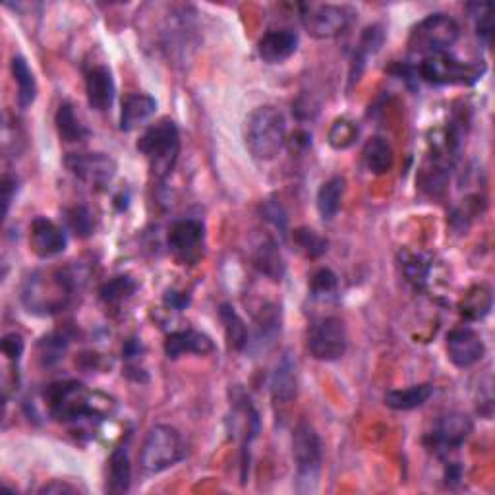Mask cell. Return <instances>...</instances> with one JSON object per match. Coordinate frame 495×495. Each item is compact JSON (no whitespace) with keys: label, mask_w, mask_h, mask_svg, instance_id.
Segmentation results:
<instances>
[{"label":"cell","mask_w":495,"mask_h":495,"mask_svg":"<svg viewBox=\"0 0 495 495\" xmlns=\"http://www.w3.org/2000/svg\"><path fill=\"white\" fill-rule=\"evenodd\" d=\"M10 70L14 76V84L18 87V105L20 109H29L37 99V82L31 68L24 56H14L10 62Z\"/></svg>","instance_id":"25"},{"label":"cell","mask_w":495,"mask_h":495,"mask_svg":"<svg viewBox=\"0 0 495 495\" xmlns=\"http://www.w3.org/2000/svg\"><path fill=\"white\" fill-rule=\"evenodd\" d=\"M472 428H474V425H472L468 414H463V412L445 414V417H441L440 422L433 425V430L428 435L425 443H428V447L437 457H445L468 440Z\"/></svg>","instance_id":"12"},{"label":"cell","mask_w":495,"mask_h":495,"mask_svg":"<svg viewBox=\"0 0 495 495\" xmlns=\"http://www.w3.org/2000/svg\"><path fill=\"white\" fill-rule=\"evenodd\" d=\"M384 41H385V31L382 26H370L364 29V33L360 36V41H359V47H356L354 59H352V74H351L352 82L354 79H359L362 68L367 61V56H372L379 49H382Z\"/></svg>","instance_id":"29"},{"label":"cell","mask_w":495,"mask_h":495,"mask_svg":"<svg viewBox=\"0 0 495 495\" xmlns=\"http://www.w3.org/2000/svg\"><path fill=\"white\" fill-rule=\"evenodd\" d=\"M66 225L78 238H89L95 233V219L86 205H74L66 210Z\"/></svg>","instance_id":"38"},{"label":"cell","mask_w":495,"mask_h":495,"mask_svg":"<svg viewBox=\"0 0 495 495\" xmlns=\"http://www.w3.org/2000/svg\"><path fill=\"white\" fill-rule=\"evenodd\" d=\"M349 347L347 327L342 319L327 316L318 319L308 333V351L319 362H335L342 359Z\"/></svg>","instance_id":"9"},{"label":"cell","mask_w":495,"mask_h":495,"mask_svg":"<svg viewBox=\"0 0 495 495\" xmlns=\"http://www.w3.org/2000/svg\"><path fill=\"white\" fill-rule=\"evenodd\" d=\"M54 122H56V130H59L61 140L66 144H82L89 137L87 126L79 120V117L76 114L70 103H64V105L59 107Z\"/></svg>","instance_id":"27"},{"label":"cell","mask_w":495,"mask_h":495,"mask_svg":"<svg viewBox=\"0 0 495 495\" xmlns=\"http://www.w3.org/2000/svg\"><path fill=\"white\" fill-rule=\"evenodd\" d=\"M205 240V227L195 219H182L169 228L167 244L169 250L180 261H195L202 256V246Z\"/></svg>","instance_id":"13"},{"label":"cell","mask_w":495,"mask_h":495,"mask_svg":"<svg viewBox=\"0 0 495 495\" xmlns=\"http://www.w3.org/2000/svg\"><path fill=\"white\" fill-rule=\"evenodd\" d=\"M64 165L79 182L94 190L109 186L117 175V163L107 153H68Z\"/></svg>","instance_id":"11"},{"label":"cell","mask_w":495,"mask_h":495,"mask_svg":"<svg viewBox=\"0 0 495 495\" xmlns=\"http://www.w3.org/2000/svg\"><path fill=\"white\" fill-rule=\"evenodd\" d=\"M114 94H117V87H114L112 74L107 66H95L91 68L86 76V95L89 107L97 112H105L112 107Z\"/></svg>","instance_id":"16"},{"label":"cell","mask_w":495,"mask_h":495,"mask_svg":"<svg viewBox=\"0 0 495 495\" xmlns=\"http://www.w3.org/2000/svg\"><path fill=\"white\" fill-rule=\"evenodd\" d=\"M337 293H339V279L331 269H319L312 275V281H309V296H312L314 301H319V302L337 301Z\"/></svg>","instance_id":"37"},{"label":"cell","mask_w":495,"mask_h":495,"mask_svg":"<svg viewBox=\"0 0 495 495\" xmlns=\"http://www.w3.org/2000/svg\"><path fill=\"white\" fill-rule=\"evenodd\" d=\"M49 414L62 424L84 420H105L117 408L114 400L103 393H91L79 382H59L45 389Z\"/></svg>","instance_id":"1"},{"label":"cell","mask_w":495,"mask_h":495,"mask_svg":"<svg viewBox=\"0 0 495 495\" xmlns=\"http://www.w3.org/2000/svg\"><path fill=\"white\" fill-rule=\"evenodd\" d=\"M68 341L66 335L62 333H49V335H45L39 342H37V360L43 367H51L54 364H59L64 354L68 351Z\"/></svg>","instance_id":"31"},{"label":"cell","mask_w":495,"mask_h":495,"mask_svg":"<svg viewBox=\"0 0 495 495\" xmlns=\"http://www.w3.org/2000/svg\"><path fill=\"white\" fill-rule=\"evenodd\" d=\"M470 10H476L474 14V21H476V36L480 37V41L490 47L491 43V36H493V18H491V4H470Z\"/></svg>","instance_id":"39"},{"label":"cell","mask_w":495,"mask_h":495,"mask_svg":"<svg viewBox=\"0 0 495 495\" xmlns=\"http://www.w3.org/2000/svg\"><path fill=\"white\" fill-rule=\"evenodd\" d=\"M165 302H167V306H170L172 309H177V312H182V309L190 304V296H188V294H184V293L169 291L167 296H165Z\"/></svg>","instance_id":"44"},{"label":"cell","mask_w":495,"mask_h":495,"mask_svg":"<svg viewBox=\"0 0 495 495\" xmlns=\"http://www.w3.org/2000/svg\"><path fill=\"white\" fill-rule=\"evenodd\" d=\"M433 395V385L432 384H422V385H412L407 389H395L389 391L385 395V405L393 410H414L424 407Z\"/></svg>","instance_id":"26"},{"label":"cell","mask_w":495,"mask_h":495,"mask_svg":"<svg viewBox=\"0 0 495 495\" xmlns=\"http://www.w3.org/2000/svg\"><path fill=\"white\" fill-rule=\"evenodd\" d=\"M293 457L296 465V490L312 493L318 488L321 463H324V443L312 424L301 422L293 435Z\"/></svg>","instance_id":"6"},{"label":"cell","mask_w":495,"mask_h":495,"mask_svg":"<svg viewBox=\"0 0 495 495\" xmlns=\"http://www.w3.org/2000/svg\"><path fill=\"white\" fill-rule=\"evenodd\" d=\"M157 111V101L147 94H130L122 101L120 109V130L132 132L140 128L144 122L153 117Z\"/></svg>","instance_id":"19"},{"label":"cell","mask_w":495,"mask_h":495,"mask_svg":"<svg viewBox=\"0 0 495 495\" xmlns=\"http://www.w3.org/2000/svg\"><path fill=\"white\" fill-rule=\"evenodd\" d=\"M219 316H221V321H223L228 347L235 351H244L250 344V331H248V326L244 324V319H242L236 314V309L228 304L221 306Z\"/></svg>","instance_id":"30"},{"label":"cell","mask_w":495,"mask_h":495,"mask_svg":"<svg viewBox=\"0 0 495 495\" xmlns=\"http://www.w3.org/2000/svg\"><path fill=\"white\" fill-rule=\"evenodd\" d=\"M79 490L72 483L62 482V480H53L51 483H45V486L39 490V493H78Z\"/></svg>","instance_id":"43"},{"label":"cell","mask_w":495,"mask_h":495,"mask_svg":"<svg viewBox=\"0 0 495 495\" xmlns=\"http://www.w3.org/2000/svg\"><path fill=\"white\" fill-rule=\"evenodd\" d=\"M244 142L256 161H273L286 142L285 114L271 105L252 111L244 122Z\"/></svg>","instance_id":"3"},{"label":"cell","mask_w":495,"mask_h":495,"mask_svg":"<svg viewBox=\"0 0 495 495\" xmlns=\"http://www.w3.org/2000/svg\"><path fill=\"white\" fill-rule=\"evenodd\" d=\"M418 74L433 86H474L483 76V66L463 62L449 53H437L425 56Z\"/></svg>","instance_id":"8"},{"label":"cell","mask_w":495,"mask_h":495,"mask_svg":"<svg viewBox=\"0 0 495 495\" xmlns=\"http://www.w3.org/2000/svg\"><path fill=\"white\" fill-rule=\"evenodd\" d=\"M460 37L457 20L447 14H432L418 21L408 37V51L418 56L447 53Z\"/></svg>","instance_id":"7"},{"label":"cell","mask_w":495,"mask_h":495,"mask_svg":"<svg viewBox=\"0 0 495 495\" xmlns=\"http://www.w3.org/2000/svg\"><path fill=\"white\" fill-rule=\"evenodd\" d=\"M362 161L364 167L372 172L375 177L387 175V172L393 169L395 155L393 147L382 136H375L372 140H367L364 149H362Z\"/></svg>","instance_id":"22"},{"label":"cell","mask_w":495,"mask_h":495,"mask_svg":"<svg viewBox=\"0 0 495 495\" xmlns=\"http://www.w3.org/2000/svg\"><path fill=\"white\" fill-rule=\"evenodd\" d=\"M354 12L339 4H302L301 20L314 39H335L351 26Z\"/></svg>","instance_id":"10"},{"label":"cell","mask_w":495,"mask_h":495,"mask_svg":"<svg viewBox=\"0 0 495 495\" xmlns=\"http://www.w3.org/2000/svg\"><path fill=\"white\" fill-rule=\"evenodd\" d=\"M263 215H266L268 221H271L275 227L283 228L286 223V215L279 203H273V202L266 203V207H263Z\"/></svg>","instance_id":"41"},{"label":"cell","mask_w":495,"mask_h":495,"mask_svg":"<svg viewBox=\"0 0 495 495\" xmlns=\"http://www.w3.org/2000/svg\"><path fill=\"white\" fill-rule=\"evenodd\" d=\"M447 354L457 367H470L483 359L486 344L474 329L457 327L447 333Z\"/></svg>","instance_id":"14"},{"label":"cell","mask_w":495,"mask_h":495,"mask_svg":"<svg viewBox=\"0 0 495 495\" xmlns=\"http://www.w3.org/2000/svg\"><path fill=\"white\" fill-rule=\"evenodd\" d=\"M400 269L405 273V277L408 283H412L414 286H424L425 281H428L430 275V260L424 258L422 254H417V252H400Z\"/></svg>","instance_id":"35"},{"label":"cell","mask_w":495,"mask_h":495,"mask_svg":"<svg viewBox=\"0 0 495 495\" xmlns=\"http://www.w3.org/2000/svg\"><path fill=\"white\" fill-rule=\"evenodd\" d=\"M271 397L277 405H291L296 399V366L289 354H285L271 377Z\"/></svg>","instance_id":"20"},{"label":"cell","mask_w":495,"mask_h":495,"mask_svg":"<svg viewBox=\"0 0 495 495\" xmlns=\"http://www.w3.org/2000/svg\"><path fill=\"white\" fill-rule=\"evenodd\" d=\"M74 289L76 273L68 268L51 273H33L21 286V302L31 314L51 316L70 302Z\"/></svg>","instance_id":"2"},{"label":"cell","mask_w":495,"mask_h":495,"mask_svg":"<svg viewBox=\"0 0 495 495\" xmlns=\"http://www.w3.org/2000/svg\"><path fill=\"white\" fill-rule=\"evenodd\" d=\"M186 455V443L177 428L167 424H157L149 430L140 453V468L144 474L153 476L161 474L175 465Z\"/></svg>","instance_id":"5"},{"label":"cell","mask_w":495,"mask_h":495,"mask_svg":"<svg viewBox=\"0 0 495 495\" xmlns=\"http://www.w3.org/2000/svg\"><path fill=\"white\" fill-rule=\"evenodd\" d=\"M18 190V180L12 177H4L3 180V205H4V215H8L10 203H12V198L16 195Z\"/></svg>","instance_id":"42"},{"label":"cell","mask_w":495,"mask_h":495,"mask_svg":"<svg viewBox=\"0 0 495 495\" xmlns=\"http://www.w3.org/2000/svg\"><path fill=\"white\" fill-rule=\"evenodd\" d=\"M68 246L64 230L47 217L33 219L29 227V248L41 260H49L62 254Z\"/></svg>","instance_id":"15"},{"label":"cell","mask_w":495,"mask_h":495,"mask_svg":"<svg viewBox=\"0 0 495 495\" xmlns=\"http://www.w3.org/2000/svg\"><path fill=\"white\" fill-rule=\"evenodd\" d=\"M344 190H347V180L342 177H331L327 182L321 184L318 190V213L324 221H331L341 210V203L344 198Z\"/></svg>","instance_id":"24"},{"label":"cell","mask_w":495,"mask_h":495,"mask_svg":"<svg viewBox=\"0 0 495 495\" xmlns=\"http://www.w3.org/2000/svg\"><path fill=\"white\" fill-rule=\"evenodd\" d=\"M132 483V466H130V457L128 449L119 447L114 449L109 460V482H107V491L111 493H126L130 490Z\"/></svg>","instance_id":"28"},{"label":"cell","mask_w":495,"mask_h":495,"mask_svg":"<svg viewBox=\"0 0 495 495\" xmlns=\"http://www.w3.org/2000/svg\"><path fill=\"white\" fill-rule=\"evenodd\" d=\"M256 342H273V339L281 333V309L275 304H266L256 318Z\"/></svg>","instance_id":"32"},{"label":"cell","mask_w":495,"mask_h":495,"mask_svg":"<svg viewBox=\"0 0 495 495\" xmlns=\"http://www.w3.org/2000/svg\"><path fill=\"white\" fill-rule=\"evenodd\" d=\"M493 308V293L486 283L470 286L466 294L460 298L458 312L468 321H480L486 318Z\"/></svg>","instance_id":"23"},{"label":"cell","mask_w":495,"mask_h":495,"mask_svg":"<svg viewBox=\"0 0 495 495\" xmlns=\"http://www.w3.org/2000/svg\"><path fill=\"white\" fill-rule=\"evenodd\" d=\"M136 291L137 283L132 277H128V275H120V277H114L103 285L99 296L107 306H119L128 301V298H132Z\"/></svg>","instance_id":"34"},{"label":"cell","mask_w":495,"mask_h":495,"mask_svg":"<svg viewBox=\"0 0 495 495\" xmlns=\"http://www.w3.org/2000/svg\"><path fill=\"white\" fill-rule=\"evenodd\" d=\"M359 136H360L359 124L347 117H341L331 124L329 134H327V142L333 149L342 152V149L352 147L356 144V140H359Z\"/></svg>","instance_id":"36"},{"label":"cell","mask_w":495,"mask_h":495,"mask_svg":"<svg viewBox=\"0 0 495 495\" xmlns=\"http://www.w3.org/2000/svg\"><path fill=\"white\" fill-rule=\"evenodd\" d=\"M291 238H293L294 248L301 252L302 256H306L309 260H316L319 256H324L327 252V246H329V242L324 236L318 235L316 230L308 228V227H301V228L293 230Z\"/></svg>","instance_id":"33"},{"label":"cell","mask_w":495,"mask_h":495,"mask_svg":"<svg viewBox=\"0 0 495 495\" xmlns=\"http://www.w3.org/2000/svg\"><path fill=\"white\" fill-rule=\"evenodd\" d=\"M24 351H26V342H24V339H21V335H18V333H8V335H4L3 352L10 362L18 364Z\"/></svg>","instance_id":"40"},{"label":"cell","mask_w":495,"mask_h":495,"mask_svg":"<svg viewBox=\"0 0 495 495\" xmlns=\"http://www.w3.org/2000/svg\"><path fill=\"white\" fill-rule=\"evenodd\" d=\"M252 261H254V268L261 275H266L268 279H271V281L283 279L286 266H285V260L281 256L277 242H275L273 238H266L260 242L254 250V254H252Z\"/></svg>","instance_id":"21"},{"label":"cell","mask_w":495,"mask_h":495,"mask_svg":"<svg viewBox=\"0 0 495 495\" xmlns=\"http://www.w3.org/2000/svg\"><path fill=\"white\" fill-rule=\"evenodd\" d=\"M136 147L145 157L155 177H169L180 153V134L177 124L170 119H161L155 124L147 126Z\"/></svg>","instance_id":"4"},{"label":"cell","mask_w":495,"mask_h":495,"mask_svg":"<svg viewBox=\"0 0 495 495\" xmlns=\"http://www.w3.org/2000/svg\"><path fill=\"white\" fill-rule=\"evenodd\" d=\"M298 49V36L291 29H275L258 43V54L263 62L281 64L289 61Z\"/></svg>","instance_id":"18"},{"label":"cell","mask_w":495,"mask_h":495,"mask_svg":"<svg viewBox=\"0 0 495 495\" xmlns=\"http://www.w3.org/2000/svg\"><path fill=\"white\" fill-rule=\"evenodd\" d=\"M215 351V342L211 337H207L205 333L195 331V329H184L175 331L167 335L165 341V354L170 360H177L184 354H211Z\"/></svg>","instance_id":"17"}]
</instances>
